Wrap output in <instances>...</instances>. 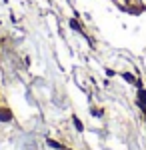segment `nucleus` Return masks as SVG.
Returning <instances> with one entry per match:
<instances>
[{
	"mask_svg": "<svg viewBox=\"0 0 146 150\" xmlns=\"http://www.w3.org/2000/svg\"><path fill=\"white\" fill-rule=\"evenodd\" d=\"M0 120H2V122H8V120H12L10 110H6V108H0Z\"/></svg>",
	"mask_w": 146,
	"mask_h": 150,
	"instance_id": "f257e3e1",
	"label": "nucleus"
},
{
	"mask_svg": "<svg viewBox=\"0 0 146 150\" xmlns=\"http://www.w3.org/2000/svg\"><path fill=\"white\" fill-rule=\"evenodd\" d=\"M138 104H140L142 108H146V90H140V92H138Z\"/></svg>",
	"mask_w": 146,
	"mask_h": 150,
	"instance_id": "f03ea898",
	"label": "nucleus"
},
{
	"mask_svg": "<svg viewBox=\"0 0 146 150\" xmlns=\"http://www.w3.org/2000/svg\"><path fill=\"white\" fill-rule=\"evenodd\" d=\"M48 144H50L52 148H58V150H62V144H58V142H54V140H48Z\"/></svg>",
	"mask_w": 146,
	"mask_h": 150,
	"instance_id": "7ed1b4c3",
	"label": "nucleus"
},
{
	"mask_svg": "<svg viewBox=\"0 0 146 150\" xmlns=\"http://www.w3.org/2000/svg\"><path fill=\"white\" fill-rule=\"evenodd\" d=\"M70 26H72L74 30H80V26H78V22H76V20H70Z\"/></svg>",
	"mask_w": 146,
	"mask_h": 150,
	"instance_id": "423d86ee",
	"label": "nucleus"
},
{
	"mask_svg": "<svg viewBox=\"0 0 146 150\" xmlns=\"http://www.w3.org/2000/svg\"><path fill=\"white\" fill-rule=\"evenodd\" d=\"M74 126H76V130H82V122H80L76 116H74Z\"/></svg>",
	"mask_w": 146,
	"mask_h": 150,
	"instance_id": "20e7f679",
	"label": "nucleus"
},
{
	"mask_svg": "<svg viewBox=\"0 0 146 150\" xmlns=\"http://www.w3.org/2000/svg\"><path fill=\"white\" fill-rule=\"evenodd\" d=\"M124 78H126V80H128V82H136V78H134V76H132V74H124Z\"/></svg>",
	"mask_w": 146,
	"mask_h": 150,
	"instance_id": "39448f33",
	"label": "nucleus"
},
{
	"mask_svg": "<svg viewBox=\"0 0 146 150\" xmlns=\"http://www.w3.org/2000/svg\"><path fill=\"white\" fill-rule=\"evenodd\" d=\"M62 150H68V148H62Z\"/></svg>",
	"mask_w": 146,
	"mask_h": 150,
	"instance_id": "0eeeda50",
	"label": "nucleus"
}]
</instances>
